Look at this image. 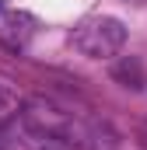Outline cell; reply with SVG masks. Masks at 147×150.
I'll use <instances>...</instances> for the list:
<instances>
[{
  "label": "cell",
  "mask_w": 147,
  "mask_h": 150,
  "mask_svg": "<svg viewBox=\"0 0 147 150\" xmlns=\"http://www.w3.org/2000/svg\"><path fill=\"white\" fill-rule=\"evenodd\" d=\"M123 42H126V28L119 18H88L74 32V49L91 56V59L116 56L123 49Z\"/></svg>",
  "instance_id": "6da1fadb"
},
{
  "label": "cell",
  "mask_w": 147,
  "mask_h": 150,
  "mask_svg": "<svg viewBox=\"0 0 147 150\" xmlns=\"http://www.w3.org/2000/svg\"><path fill=\"white\" fill-rule=\"evenodd\" d=\"M21 115H25V126H28L35 136H42V140H56V143H60L63 129L70 126V119H74V112L60 108V105L49 101V98H28Z\"/></svg>",
  "instance_id": "7a4b0ae2"
},
{
  "label": "cell",
  "mask_w": 147,
  "mask_h": 150,
  "mask_svg": "<svg viewBox=\"0 0 147 150\" xmlns=\"http://www.w3.org/2000/svg\"><path fill=\"white\" fill-rule=\"evenodd\" d=\"M39 32V18L35 14H28V11H11V14H4V21H0V42L7 45V49H25L32 35Z\"/></svg>",
  "instance_id": "3957f363"
},
{
  "label": "cell",
  "mask_w": 147,
  "mask_h": 150,
  "mask_svg": "<svg viewBox=\"0 0 147 150\" xmlns=\"http://www.w3.org/2000/svg\"><path fill=\"white\" fill-rule=\"evenodd\" d=\"M112 77H116L119 84L133 87V91L144 87V67H140V59H133V56H123V59L112 67Z\"/></svg>",
  "instance_id": "277c9868"
},
{
  "label": "cell",
  "mask_w": 147,
  "mask_h": 150,
  "mask_svg": "<svg viewBox=\"0 0 147 150\" xmlns=\"http://www.w3.org/2000/svg\"><path fill=\"white\" fill-rule=\"evenodd\" d=\"M18 108H21V98H18V91L11 87V84H0V129L18 115Z\"/></svg>",
  "instance_id": "5b68a950"
},
{
  "label": "cell",
  "mask_w": 147,
  "mask_h": 150,
  "mask_svg": "<svg viewBox=\"0 0 147 150\" xmlns=\"http://www.w3.org/2000/svg\"><path fill=\"white\" fill-rule=\"evenodd\" d=\"M130 4H147V0H130Z\"/></svg>",
  "instance_id": "8992f818"
}]
</instances>
